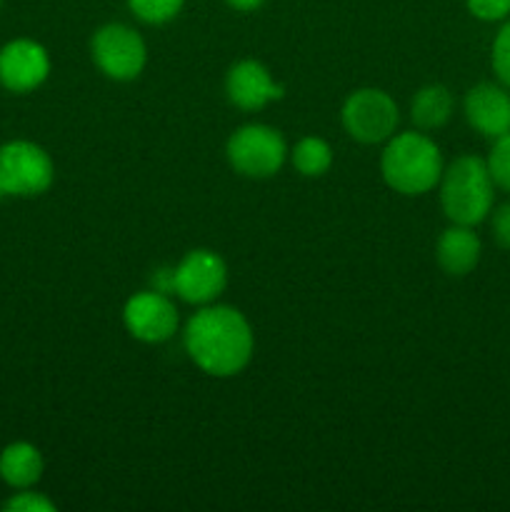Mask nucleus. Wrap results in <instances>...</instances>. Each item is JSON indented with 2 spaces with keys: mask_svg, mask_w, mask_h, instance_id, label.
Returning <instances> with one entry per match:
<instances>
[{
  "mask_svg": "<svg viewBox=\"0 0 510 512\" xmlns=\"http://www.w3.org/2000/svg\"><path fill=\"white\" fill-rule=\"evenodd\" d=\"M253 328L240 310L230 305H205L185 325V350L203 373L233 378L253 358Z\"/></svg>",
  "mask_w": 510,
  "mask_h": 512,
  "instance_id": "obj_1",
  "label": "nucleus"
},
{
  "mask_svg": "<svg viewBox=\"0 0 510 512\" xmlns=\"http://www.w3.org/2000/svg\"><path fill=\"white\" fill-rule=\"evenodd\" d=\"M440 205L450 223L475 228L490 218L495 203V183L478 155H460L440 175Z\"/></svg>",
  "mask_w": 510,
  "mask_h": 512,
  "instance_id": "obj_2",
  "label": "nucleus"
},
{
  "mask_svg": "<svg viewBox=\"0 0 510 512\" xmlns=\"http://www.w3.org/2000/svg\"><path fill=\"white\" fill-rule=\"evenodd\" d=\"M380 173L395 193L423 195L440 183L443 155L425 133H400L385 145Z\"/></svg>",
  "mask_w": 510,
  "mask_h": 512,
  "instance_id": "obj_3",
  "label": "nucleus"
},
{
  "mask_svg": "<svg viewBox=\"0 0 510 512\" xmlns=\"http://www.w3.org/2000/svg\"><path fill=\"white\" fill-rule=\"evenodd\" d=\"M55 165L45 148L30 140H8L0 145V195L38 198L53 185Z\"/></svg>",
  "mask_w": 510,
  "mask_h": 512,
  "instance_id": "obj_4",
  "label": "nucleus"
},
{
  "mask_svg": "<svg viewBox=\"0 0 510 512\" xmlns=\"http://www.w3.org/2000/svg\"><path fill=\"white\" fill-rule=\"evenodd\" d=\"M225 155H228V163L235 173L263 180L273 178L283 168L288 148H285L283 135L275 128L263 123H250L230 135Z\"/></svg>",
  "mask_w": 510,
  "mask_h": 512,
  "instance_id": "obj_5",
  "label": "nucleus"
},
{
  "mask_svg": "<svg viewBox=\"0 0 510 512\" xmlns=\"http://www.w3.org/2000/svg\"><path fill=\"white\" fill-rule=\"evenodd\" d=\"M340 120L350 138L363 145H375L393 138L400 110L385 90L360 88L348 95L340 110Z\"/></svg>",
  "mask_w": 510,
  "mask_h": 512,
  "instance_id": "obj_6",
  "label": "nucleus"
},
{
  "mask_svg": "<svg viewBox=\"0 0 510 512\" xmlns=\"http://www.w3.org/2000/svg\"><path fill=\"white\" fill-rule=\"evenodd\" d=\"M90 53L100 73L118 83L135 80L148 63L145 40L140 38L138 30L123 23H108L95 30L90 40Z\"/></svg>",
  "mask_w": 510,
  "mask_h": 512,
  "instance_id": "obj_7",
  "label": "nucleus"
},
{
  "mask_svg": "<svg viewBox=\"0 0 510 512\" xmlns=\"http://www.w3.org/2000/svg\"><path fill=\"white\" fill-rule=\"evenodd\" d=\"M228 285V268L218 253L195 248L173 268V293L190 305H210Z\"/></svg>",
  "mask_w": 510,
  "mask_h": 512,
  "instance_id": "obj_8",
  "label": "nucleus"
},
{
  "mask_svg": "<svg viewBox=\"0 0 510 512\" xmlns=\"http://www.w3.org/2000/svg\"><path fill=\"white\" fill-rule=\"evenodd\" d=\"M123 323L140 343H165L178 330V308L168 293L143 290L125 303Z\"/></svg>",
  "mask_w": 510,
  "mask_h": 512,
  "instance_id": "obj_9",
  "label": "nucleus"
},
{
  "mask_svg": "<svg viewBox=\"0 0 510 512\" xmlns=\"http://www.w3.org/2000/svg\"><path fill=\"white\" fill-rule=\"evenodd\" d=\"M50 55L30 38H15L0 48V85L10 93H33L48 80Z\"/></svg>",
  "mask_w": 510,
  "mask_h": 512,
  "instance_id": "obj_10",
  "label": "nucleus"
},
{
  "mask_svg": "<svg viewBox=\"0 0 510 512\" xmlns=\"http://www.w3.org/2000/svg\"><path fill=\"white\" fill-rule=\"evenodd\" d=\"M465 120L483 138H500L510 133V88L503 83H478L465 93Z\"/></svg>",
  "mask_w": 510,
  "mask_h": 512,
  "instance_id": "obj_11",
  "label": "nucleus"
},
{
  "mask_svg": "<svg viewBox=\"0 0 510 512\" xmlns=\"http://www.w3.org/2000/svg\"><path fill=\"white\" fill-rule=\"evenodd\" d=\"M285 88L270 78V70L258 60H240L225 75V95L240 110H260L283 98Z\"/></svg>",
  "mask_w": 510,
  "mask_h": 512,
  "instance_id": "obj_12",
  "label": "nucleus"
},
{
  "mask_svg": "<svg viewBox=\"0 0 510 512\" xmlns=\"http://www.w3.org/2000/svg\"><path fill=\"white\" fill-rule=\"evenodd\" d=\"M483 255V243H480L478 233L470 225L453 223L440 233L438 243H435V258L443 273L453 275V278H465L473 273Z\"/></svg>",
  "mask_w": 510,
  "mask_h": 512,
  "instance_id": "obj_13",
  "label": "nucleus"
},
{
  "mask_svg": "<svg viewBox=\"0 0 510 512\" xmlns=\"http://www.w3.org/2000/svg\"><path fill=\"white\" fill-rule=\"evenodd\" d=\"M43 470V455L33 443L18 440V443L5 445L0 453V480L13 490L33 488L43 478Z\"/></svg>",
  "mask_w": 510,
  "mask_h": 512,
  "instance_id": "obj_14",
  "label": "nucleus"
},
{
  "mask_svg": "<svg viewBox=\"0 0 510 512\" xmlns=\"http://www.w3.org/2000/svg\"><path fill=\"white\" fill-rule=\"evenodd\" d=\"M453 93L445 85H425L410 103V118L420 130H438L453 115Z\"/></svg>",
  "mask_w": 510,
  "mask_h": 512,
  "instance_id": "obj_15",
  "label": "nucleus"
},
{
  "mask_svg": "<svg viewBox=\"0 0 510 512\" xmlns=\"http://www.w3.org/2000/svg\"><path fill=\"white\" fill-rule=\"evenodd\" d=\"M293 165L305 178H320L333 165V150L323 138L308 135L293 148Z\"/></svg>",
  "mask_w": 510,
  "mask_h": 512,
  "instance_id": "obj_16",
  "label": "nucleus"
},
{
  "mask_svg": "<svg viewBox=\"0 0 510 512\" xmlns=\"http://www.w3.org/2000/svg\"><path fill=\"white\" fill-rule=\"evenodd\" d=\"M185 0H128V8L143 23L163 25L183 10Z\"/></svg>",
  "mask_w": 510,
  "mask_h": 512,
  "instance_id": "obj_17",
  "label": "nucleus"
},
{
  "mask_svg": "<svg viewBox=\"0 0 510 512\" xmlns=\"http://www.w3.org/2000/svg\"><path fill=\"white\" fill-rule=\"evenodd\" d=\"M485 165H488L495 188L510 193V133L493 140Z\"/></svg>",
  "mask_w": 510,
  "mask_h": 512,
  "instance_id": "obj_18",
  "label": "nucleus"
},
{
  "mask_svg": "<svg viewBox=\"0 0 510 512\" xmlns=\"http://www.w3.org/2000/svg\"><path fill=\"white\" fill-rule=\"evenodd\" d=\"M490 63H493L498 83L510 88V18L505 20L503 28L495 33L493 50H490Z\"/></svg>",
  "mask_w": 510,
  "mask_h": 512,
  "instance_id": "obj_19",
  "label": "nucleus"
},
{
  "mask_svg": "<svg viewBox=\"0 0 510 512\" xmlns=\"http://www.w3.org/2000/svg\"><path fill=\"white\" fill-rule=\"evenodd\" d=\"M8 512H55V503L45 498L43 493H35L33 488L15 490L13 498L3 505Z\"/></svg>",
  "mask_w": 510,
  "mask_h": 512,
  "instance_id": "obj_20",
  "label": "nucleus"
},
{
  "mask_svg": "<svg viewBox=\"0 0 510 512\" xmlns=\"http://www.w3.org/2000/svg\"><path fill=\"white\" fill-rule=\"evenodd\" d=\"M468 13L483 23H503L510 18V0H465Z\"/></svg>",
  "mask_w": 510,
  "mask_h": 512,
  "instance_id": "obj_21",
  "label": "nucleus"
},
{
  "mask_svg": "<svg viewBox=\"0 0 510 512\" xmlns=\"http://www.w3.org/2000/svg\"><path fill=\"white\" fill-rule=\"evenodd\" d=\"M490 233L498 248L510 250V200L490 210Z\"/></svg>",
  "mask_w": 510,
  "mask_h": 512,
  "instance_id": "obj_22",
  "label": "nucleus"
},
{
  "mask_svg": "<svg viewBox=\"0 0 510 512\" xmlns=\"http://www.w3.org/2000/svg\"><path fill=\"white\" fill-rule=\"evenodd\" d=\"M225 3L233 10H238V13H253V10L263 8L265 0H225Z\"/></svg>",
  "mask_w": 510,
  "mask_h": 512,
  "instance_id": "obj_23",
  "label": "nucleus"
},
{
  "mask_svg": "<svg viewBox=\"0 0 510 512\" xmlns=\"http://www.w3.org/2000/svg\"><path fill=\"white\" fill-rule=\"evenodd\" d=\"M0 8H3V0H0Z\"/></svg>",
  "mask_w": 510,
  "mask_h": 512,
  "instance_id": "obj_24",
  "label": "nucleus"
}]
</instances>
